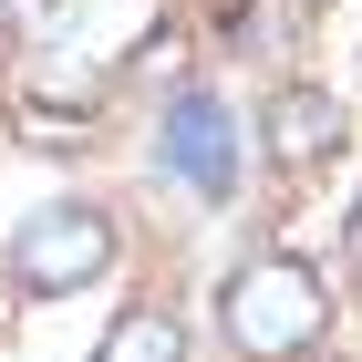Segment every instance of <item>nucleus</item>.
Returning a JSON list of instances; mask_svg holds the SVG:
<instances>
[{
	"label": "nucleus",
	"mask_w": 362,
	"mask_h": 362,
	"mask_svg": "<svg viewBox=\"0 0 362 362\" xmlns=\"http://www.w3.org/2000/svg\"><path fill=\"white\" fill-rule=\"evenodd\" d=\"M166 166L187 176L197 197H228V187H238V124H228V104L207 83H187L166 104Z\"/></svg>",
	"instance_id": "3"
},
{
	"label": "nucleus",
	"mask_w": 362,
	"mask_h": 362,
	"mask_svg": "<svg viewBox=\"0 0 362 362\" xmlns=\"http://www.w3.org/2000/svg\"><path fill=\"white\" fill-rule=\"evenodd\" d=\"M218 332H228V352H238V362H300L310 341L332 332V290H321L290 249L238 259L228 290H218Z\"/></svg>",
	"instance_id": "1"
},
{
	"label": "nucleus",
	"mask_w": 362,
	"mask_h": 362,
	"mask_svg": "<svg viewBox=\"0 0 362 362\" xmlns=\"http://www.w3.org/2000/svg\"><path fill=\"white\" fill-rule=\"evenodd\" d=\"M259 135H269V156L290 176H310V166H332L341 156V104L321 83H279L269 104H259Z\"/></svg>",
	"instance_id": "4"
},
{
	"label": "nucleus",
	"mask_w": 362,
	"mask_h": 362,
	"mask_svg": "<svg viewBox=\"0 0 362 362\" xmlns=\"http://www.w3.org/2000/svg\"><path fill=\"white\" fill-rule=\"evenodd\" d=\"M93 362H187V321H176L166 300H124L114 332L93 341Z\"/></svg>",
	"instance_id": "5"
},
{
	"label": "nucleus",
	"mask_w": 362,
	"mask_h": 362,
	"mask_svg": "<svg viewBox=\"0 0 362 362\" xmlns=\"http://www.w3.org/2000/svg\"><path fill=\"white\" fill-rule=\"evenodd\" d=\"M321 21V0H279V31H310Z\"/></svg>",
	"instance_id": "6"
},
{
	"label": "nucleus",
	"mask_w": 362,
	"mask_h": 362,
	"mask_svg": "<svg viewBox=\"0 0 362 362\" xmlns=\"http://www.w3.org/2000/svg\"><path fill=\"white\" fill-rule=\"evenodd\" d=\"M0 269H11L21 300H73L83 279L114 269V218L93 207V197H52V207H31V218L11 228Z\"/></svg>",
	"instance_id": "2"
},
{
	"label": "nucleus",
	"mask_w": 362,
	"mask_h": 362,
	"mask_svg": "<svg viewBox=\"0 0 362 362\" xmlns=\"http://www.w3.org/2000/svg\"><path fill=\"white\" fill-rule=\"evenodd\" d=\"M352 269H362V207H352Z\"/></svg>",
	"instance_id": "7"
}]
</instances>
